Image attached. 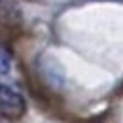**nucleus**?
I'll use <instances>...</instances> for the list:
<instances>
[{
    "label": "nucleus",
    "mask_w": 123,
    "mask_h": 123,
    "mask_svg": "<svg viewBox=\"0 0 123 123\" xmlns=\"http://www.w3.org/2000/svg\"><path fill=\"white\" fill-rule=\"evenodd\" d=\"M25 113H27L25 97H23L17 88L0 82V117L17 121V119H21Z\"/></svg>",
    "instance_id": "nucleus-1"
},
{
    "label": "nucleus",
    "mask_w": 123,
    "mask_h": 123,
    "mask_svg": "<svg viewBox=\"0 0 123 123\" xmlns=\"http://www.w3.org/2000/svg\"><path fill=\"white\" fill-rule=\"evenodd\" d=\"M6 72H10V55L6 49L0 47V76L6 74Z\"/></svg>",
    "instance_id": "nucleus-2"
}]
</instances>
